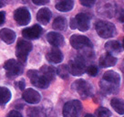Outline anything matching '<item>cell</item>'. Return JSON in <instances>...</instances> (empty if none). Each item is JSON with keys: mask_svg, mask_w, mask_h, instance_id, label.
I'll return each instance as SVG.
<instances>
[{"mask_svg": "<svg viewBox=\"0 0 124 117\" xmlns=\"http://www.w3.org/2000/svg\"><path fill=\"white\" fill-rule=\"evenodd\" d=\"M120 83V74L114 70H108L104 73L102 80L100 82V87L105 93L111 94L118 92Z\"/></svg>", "mask_w": 124, "mask_h": 117, "instance_id": "6da1fadb", "label": "cell"}, {"mask_svg": "<svg viewBox=\"0 0 124 117\" xmlns=\"http://www.w3.org/2000/svg\"><path fill=\"white\" fill-rule=\"evenodd\" d=\"M95 28L97 31L98 35L101 37L102 39H109L112 38L116 34V27L110 22L99 20L96 25Z\"/></svg>", "mask_w": 124, "mask_h": 117, "instance_id": "7a4b0ae2", "label": "cell"}, {"mask_svg": "<svg viewBox=\"0 0 124 117\" xmlns=\"http://www.w3.org/2000/svg\"><path fill=\"white\" fill-rule=\"evenodd\" d=\"M71 88L76 91L78 95L82 99H88L92 96L93 94V87L89 82H86L85 80H77L72 83Z\"/></svg>", "mask_w": 124, "mask_h": 117, "instance_id": "3957f363", "label": "cell"}, {"mask_svg": "<svg viewBox=\"0 0 124 117\" xmlns=\"http://www.w3.org/2000/svg\"><path fill=\"white\" fill-rule=\"evenodd\" d=\"M32 44L31 42L25 40V39H19L17 41L16 47V56L17 58V60L20 63H25L27 61V56L29 52L32 50Z\"/></svg>", "mask_w": 124, "mask_h": 117, "instance_id": "277c9868", "label": "cell"}, {"mask_svg": "<svg viewBox=\"0 0 124 117\" xmlns=\"http://www.w3.org/2000/svg\"><path fill=\"white\" fill-rule=\"evenodd\" d=\"M82 112L81 102L78 100H72L65 103L63 107V116L64 117H79Z\"/></svg>", "mask_w": 124, "mask_h": 117, "instance_id": "5b68a950", "label": "cell"}, {"mask_svg": "<svg viewBox=\"0 0 124 117\" xmlns=\"http://www.w3.org/2000/svg\"><path fill=\"white\" fill-rule=\"evenodd\" d=\"M68 67H69L70 73L73 76H81L82 74L85 73L87 70L85 59L81 56L70 60Z\"/></svg>", "mask_w": 124, "mask_h": 117, "instance_id": "8992f818", "label": "cell"}, {"mask_svg": "<svg viewBox=\"0 0 124 117\" xmlns=\"http://www.w3.org/2000/svg\"><path fill=\"white\" fill-rule=\"evenodd\" d=\"M27 77L30 79V82L33 85L38 87V88H40V89H46L50 84V82L46 77H44L39 72V70H28L27 71Z\"/></svg>", "mask_w": 124, "mask_h": 117, "instance_id": "52a82bcc", "label": "cell"}, {"mask_svg": "<svg viewBox=\"0 0 124 117\" xmlns=\"http://www.w3.org/2000/svg\"><path fill=\"white\" fill-rule=\"evenodd\" d=\"M70 45L75 49V50H88V49H92L93 45L90 39L87 38L86 36L82 35H72L70 39Z\"/></svg>", "mask_w": 124, "mask_h": 117, "instance_id": "ba28073f", "label": "cell"}, {"mask_svg": "<svg viewBox=\"0 0 124 117\" xmlns=\"http://www.w3.org/2000/svg\"><path fill=\"white\" fill-rule=\"evenodd\" d=\"M4 68L7 71V76L13 78L20 75L23 72V65L18 60H16L14 58L8 59L5 62Z\"/></svg>", "mask_w": 124, "mask_h": 117, "instance_id": "9c48e42d", "label": "cell"}, {"mask_svg": "<svg viewBox=\"0 0 124 117\" xmlns=\"http://www.w3.org/2000/svg\"><path fill=\"white\" fill-rule=\"evenodd\" d=\"M14 19L19 26H26L30 22L31 15L26 8H19L14 12Z\"/></svg>", "mask_w": 124, "mask_h": 117, "instance_id": "30bf717a", "label": "cell"}, {"mask_svg": "<svg viewBox=\"0 0 124 117\" xmlns=\"http://www.w3.org/2000/svg\"><path fill=\"white\" fill-rule=\"evenodd\" d=\"M76 22V27L78 30L84 32L87 31L90 27V17L86 13H79L74 17Z\"/></svg>", "mask_w": 124, "mask_h": 117, "instance_id": "8fae6325", "label": "cell"}, {"mask_svg": "<svg viewBox=\"0 0 124 117\" xmlns=\"http://www.w3.org/2000/svg\"><path fill=\"white\" fill-rule=\"evenodd\" d=\"M22 98L25 100V101H27V103L37 104L41 100V95L38 91L29 88V89H27L23 92Z\"/></svg>", "mask_w": 124, "mask_h": 117, "instance_id": "7c38bea8", "label": "cell"}, {"mask_svg": "<svg viewBox=\"0 0 124 117\" xmlns=\"http://www.w3.org/2000/svg\"><path fill=\"white\" fill-rule=\"evenodd\" d=\"M42 34V27L39 25H34L30 27L23 29L22 36L27 39H37Z\"/></svg>", "mask_w": 124, "mask_h": 117, "instance_id": "4fadbf2b", "label": "cell"}, {"mask_svg": "<svg viewBox=\"0 0 124 117\" xmlns=\"http://www.w3.org/2000/svg\"><path fill=\"white\" fill-rule=\"evenodd\" d=\"M47 61L53 64H58L63 60V54L58 48H52L46 54Z\"/></svg>", "mask_w": 124, "mask_h": 117, "instance_id": "5bb4252c", "label": "cell"}, {"mask_svg": "<svg viewBox=\"0 0 124 117\" xmlns=\"http://www.w3.org/2000/svg\"><path fill=\"white\" fill-rule=\"evenodd\" d=\"M46 40L53 47L58 48L64 45V38L58 32H49L46 34Z\"/></svg>", "mask_w": 124, "mask_h": 117, "instance_id": "9a60e30c", "label": "cell"}, {"mask_svg": "<svg viewBox=\"0 0 124 117\" xmlns=\"http://www.w3.org/2000/svg\"><path fill=\"white\" fill-rule=\"evenodd\" d=\"M100 66L101 68H108V67L114 66L117 63V58L113 55L109 54V53H105L100 58L99 60Z\"/></svg>", "mask_w": 124, "mask_h": 117, "instance_id": "2e32d148", "label": "cell"}, {"mask_svg": "<svg viewBox=\"0 0 124 117\" xmlns=\"http://www.w3.org/2000/svg\"><path fill=\"white\" fill-rule=\"evenodd\" d=\"M16 32L10 28L5 27L0 30V39L7 44H12L16 40Z\"/></svg>", "mask_w": 124, "mask_h": 117, "instance_id": "e0dca14e", "label": "cell"}, {"mask_svg": "<svg viewBox=\"0 0 124 117\" xmlns=\"http://www.w3.org/2000/svg\"><path fill=\"white\" fill-rule=\"evenodd\" d=\"M51 16H52V13L48 8H42L41 9H39L37 14V20L42 25H46L49 22Z\"/></svg>", "mask_w": 124, "mask_h": 117, "instance_id": "ac0fdd59", "label": "cell"}, {"mask_svg": "<svg viewBox=\"0 0 124 117\" xmlns=\"http://www.w3.org/2000/svg\"><path fill=\"white\" fill-rule=\"evenodd\" d=\"M56 9L60 12H69L72 10L74 7V0H57Z\"/></svg>", "mask_w": 124, "mask_h": 117, "instance_id": "d6986e66", "label": "cell"}, {"mask_svg": "<svg viewBox=\"0 0 124 117\" xmlns=\"http://www.w3.org/2000/svg\"><path fill=\"white\" fill-rule=\"evenodd\" d=\"M121 45L120 42H118L116 40H109L105 44V50H107L108 53L111 55H116L120 53L121 51Z\"/></svg>", "mask_w": 124, "mask_h": 117, "instance_id": "ffe728a7", "label": "cell"}, {"mask_svg": "<svg viewBox=\"0 0 124 117\" xmlns=\"http://www.w3.org/2000/svg\"><path fill=\"white\" fill-rule=\"evenodd\" d=\"M39 72L44 77H46L49 82H51V81H53L55 79V76L57 74V70L55 68H53V67L45 65V66H42L39 69Z\"/></svg>", "mask_w": 124, "mask_h": 117, "instance_id": "44dd1931", "label": "cell"}, {"mask_svg": "<svg viewBox=\"0 0 124 117\" xmlns=\"http://www.w3.org/2000/svg\"><path fill=\"white\" fill-rule=\"evenodd\" d=\"M11 99V92L7 87L0 86V105L8 103Z\"/></svg>", "mask_w": 124, "mask_h": 117, "instance_id": "7402d4cb", "label": "cell"}, {"mask_svg": "<svg viewBox=\"0 0 124 117\" xmlns=\"http://www.w3.org/2000/svg\"><path fill=\"white\" fill-rule=\"evenodd\" d=\"M110 105L115 110L117 113H119L120 115L124 114V102L122 100L118 99V98H113L110 101Z\"/></svg>", "mask_w": 124, "mask_h": 117, "instance_id": "603a6c76", "label": "cell"}, {"mask_svg": "<svg viewBox=\"0 0 124 117\" xmlns=\"http://www.w3.org/2000/svg\"><path fill=\"white\" fill-rule=\"evenodd\" d=\"M52 27L56 30L63 31L67 28V19L63 17H58L53 21Z\"/></svg>", "mask_w": 124, "mask_h": 117, "instance_id": "cb8c5ba5", "label": "cell"}, {"mask_svg": "<svg viewBox=\"0 0 124 117\" xmlns=\"http://www.w3.org/2000/svg\"><path fill=\"white\" fill-rule=\"evenodd\" d=\"M27 115L28 117H46L45 111L40 107H31L27 109Z\"/></svg>", "mask_w": 124, "mask_h": 117, "instance_id": "d4e9b609", "label": "cell"}, {"mask_svg": "<svg viewBox=\"0 0 124 117\" xmlns=\"http://www.w3.org/2000/svg\"><path fill=\"white\" fill-rule=\"evenodd\" d=\"M57 74L61 79H64V80L69 78L70 70H69L68 65H60V66H58V68L57 69Z\"/></svg>", "mask_w": 124, "mask_h": 117, "instance_id": "484cf974", "label": "cell"}, {"mask_svg": "<svg viewBox=\"0 0 124 117\" xmlns=\"http://www.w3.org/2000/svg\"><path fill=\"white\" fill-rule=\"evenodd\" d=\"M95 117H111V113L105 107H100L95 113Z\"/></svg>", "mask_w": 124, "mask_h": 117, "instance_id": "4316f807", "label": "cell"}, {"mask_svg": "<svg viewBox=\"0 0 124 117\" xmlns=\"http://www.w3.org/2000/svg\"><path fill=\"white\" fill-rule=\"evenodd\" d=\"M86 71H87V73H88L89 76H91V77H95V76H97L99 70H98V68L95 66V65H89V66L87 67Z\"/></svg>", "mask_w": 124, "mask_h": 117, "instance_id": "83f0119b", "label": "cell"}, {"mask_svg": "<svg viewBox=\"0 0 124 117\" xmlns=\"http://www.w3.org/2000/svg\"><path fill=\"white\" fill-rule=\"evenodd\" d=\"M80 4L84 7H87V8H91L93 7V5L95 4L96 0H79Z\"/></svg>", "mask_w": 124, "mask_h": 117, "instance_id": "f1b7e54d", "label": "cell"}, {"mask_svg": "<svg viewBox=\"0 0 124 117\" xmlns=\"http://www.w3.org/2000/svg\"><path fill=\"white\" fill-rule=\"evenodd\" d=\"M15 85L17 86V88H18L20 91H23V90H25V87H26V82H25L24 80H20V81H18L17 82H16Z\"/></svg>", "mask_w": 124, "mask_h": 117, "instance_id": "f546056e", "label": "cell"}, {"mask_svg": "<svg viewBox=\"0 0 124 117\" xmlns=\"http://www.w3.org/2000/svg\"><path fill=\"white\" fill-rule=\"evenodd\" d=\"M7 117H23V116H22V114H21L19 112H17V111H16V110H13V111H11V112L7 115Z\"/></svg>", "mask_w": 124, "mask_h": 117, "instance_id": "4dcf8cb0", "label": "cell"}, {"mask_svg": "<svg viewBox=\"0 0 124 117\" xmlns=\"http://www.w3.org/2000/svg\"><path fill=\"white\" fill-rule=\"evenodd\" d=\"M32 2L37 6H43L49 2V0H32Z\"/></svg>", "mask_w": 124, "mask_h": 117, "instance_id": "1f68e13d", "label": "cell"}, {"mask_svg": "<svg viewBox=\"0 0 124 117\" xmlns=\"http://www.w3.org/2000/svg\"><path fill=\"white\" fill-rule=\"evenodd\" d=\"M6 19V13L3 11H0V26L3 25Z\"/></svg>", "mask_w": 124, "mask_h": 117, "instance_id": "d6a6232c", "label": "cell"}, {"mask_svg": "<svg viewBox=\"0 0 124 117\" xmlns=\"http://www.w3.org/2000/svg\"><path fill=\"white\" fill-rule=\"evenodd\" d=\"M119 20H120V22L121 23H124V10L120 13V15H119Z\"/></svg>", "mask_w": 124, "mask_h": 117, "instance_id": "836d02e7", "label": "cell"}, {"mask_svg": "<svg viewBox=\"0 0 124 117\" xmlns=\"http://www.w3.org/2000/svg\"><path fill=\"white\" fill-rule=\"evenodd\" d=\"M4 1H3V0H0V8H3V7H4Z\"/></svg>", "mask_w": 124, "mask_h": 117, "instance_id": "e575fe53", "label": "cell"}, {"mask_svg": "<svg viewBox=\"0 0 124 117\" xmlns=\"http://www.w3.org/2000/svg\"><path fill=\"white\" fill-rule=\"evenodd\" d=\"M85 117H95L94 115H92V114H86Z\"/></svg>", "mask_w": 124, "mask_h": 117, "instance_id": "d590c367", "label": "cell"}, {"mask_svg": "<svg viewBox=\"0 0 124 117\" xmlns=\"http://www.w3.org/2000/svg\"><path fill=\"white\" fill-rule=\"evenodd\" d=\"M122 47H123V49H124V39H123V41H122Z\"/></svg>", "mask_w": 124, "mask_h": 117, "instance_id": "8d00e7d4", "label": "cell"}, {"mask_svg": "<svg viewBox=\"0 0 124 117\" xmlns=\"http://www.w3.org/2000/svg\"><path fill=\"white\" fill-rule=\"evenodd\" d=\"M50 117H56V116H50Z\"/></svg>", "mask_w": 124, "mask_h": 117, "instance_id": "74e56055", "label": "cell"}]
</instances>
